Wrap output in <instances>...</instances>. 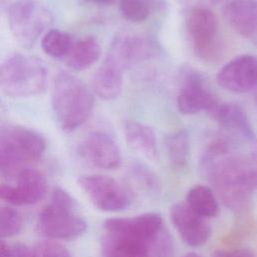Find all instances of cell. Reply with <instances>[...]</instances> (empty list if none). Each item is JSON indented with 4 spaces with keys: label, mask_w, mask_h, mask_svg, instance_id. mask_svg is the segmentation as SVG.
<instances>
[{
    "label": "cell",
    "mask_w": 257,
    "mask_h": 257,
    "mask_svg": "<svg viewBox=\"0 0 257 257\" xmlns=\"http://www.w3.org/2000/svg\"><path fill=\"white\" fill-rule=\"evenodd\" d=\"M101 248L105 257H148L150 254L149 241L105 231Z\"/></svg>",
    "instance_id": "18"
},
{
    "label": "cell",
    "mask_w": 257,
    "mask_h": 257,
    "mask_svg": "<svg viewBox=\"0 0 257 257\" xmlns=\"http://www.w3.org/2000/svg\"><path fill=\"white\" fill-rule=\"evenodd\" d=\"M23 219L16 210L0 204V238L11 237L20 232Z\"/></svg>",
    "instance_id": "26"
},
{
    "label": "cell",
    "mask_w": 257,
    "mask_h": 257,
    "mask_svg": "<svg viewBox=\"0 0 257 257\" xmlns=\"http://www.w3.org/2000/svg\"><path fill=\"white\" fill-rule=\"evenodd\" d=\"M29 257H71L68 250L55 242H41L30 248Z\"/></svg>",
    "instance_id": "29"
},
{
    "label": "cell",
    "mask_w": 257,
    "mask_h": 257,
    "mask_svg": "<svg viewBox=\"0 0 257 257\" xmlns=\"http://www.w3.org/2000/svg\"><path fill=\"white\" fill-rule=\"evenodd\" d=\"M183 257H201V256L198 255V254H196V253H194V252H190V253L185 254Z\"/></svg>",
    "instance_id": "36"
},
{
    "label": "cell",
    "mask_w": 257,
    "mask_h": 257,
    "mask_svg": "<svg viewBox=\"0 0 257 257\" xmlns=\"http://www.w3.org/2000/svg\"><path fill=\"white\" fill-rule=\"evenodd\" d=\"M72 43L71 36L59 29H49L41 39L43 51L52 57H65Z\"/></svg>",
    "instance_id": "24"
},
{
    "label": "cell",
    "mask_w": 257,
    "mask_h": 257,
    "mask_svg": "<svg viewBox=\"0 0 257 257\" xmlns=\"http://www.w3.org/2000/svg\"><path fill=\"white\" fill-rule=\"evenodd\" d=\"M29 252L30 248L26 247L25 245L18 244L10 248L8 257H29Z\"/></svg>",
    "instance_id": "32"
},
{
    "label": "cell",
    "mask_w": 257,
    "mask_h": 257,
    "mask_svg": "<svg viewBox=\"0 0 257 257\" xmlns=\"http://www.w3.org/2000/svg\"><path fill=\"white\" fill-rule=\"evenodd\" d=\"M152 54L150 41L138 34L118 35L112 41L104 61L112 64L122 72Z\"/></svg>",
    "instance_id": "12"
},
{
    "label": "cell",
    "mask_w": 257,
    "mask_h": 257,
    "mask_svg": "<svg viewBox=\"0 0 257 257\" xmlns=\"http://www.w3.org/2000/svg\"><path fill=\"white\" fill-rule=\"evenodd\" d=\"M185 23L196 54L202 59H214L220 48L215 13L206 7L195 6L186 12Z\"/></svg>",
    "instance_id": "6"
},
{
    "label": "cell",
    "mask_w": 257,
    "mask_h": 257,
    "mask_svg": "<svg viewBox=\"0 0 257 257\" xmlns=\"http://www.w3.org/2000/svg\"><path fill=\"white\" fill-rule=\"evenodd\" d=\"M105 232L150 241L162 228L161 214L151 212L128 218H109L103 223Z\"/></svg>",
    "instance_id": "15"
},
{
    "label": "cell",
    "mask_w": 257,
    "mask_h": 257,
    "mask_svg": "<svg viewBox=\"0 0 257 257\" xmlns=\"http://www.w3.org/2000/svg\"><path fill=\"white\" fill-rule=\"evenodd\" d=\"M52 22L51 12L37 0H16L8 11L11 33L24 47L33 46Z\"/></svg>",
    "instance_id": "5"
},
{
    "label": "cell",
    "mask_w": 257,
    "mask_h": 257,
    "mask_svg": "<svg viewBox=\"0 0 257 257\" xmlns=\"http://www.w3.org/2000/svg\"><path fill=\"white\" fill-rule=\"evenodd\" d=\"M92 88L95 94L103 99L116 98L122 89V71L103 61L93 74Z\"/></svg>",
    "instance_id": "21"
},
{
    "label": "cell",
    "mask_w": 257,
    "mask_h": 257,
    "mask_svg": "<svg viewBox=\"0 0 257 257\" xmlns=\"http://www.w3.org/2000/svg\"><path fill=\"white\" fill-rule=\"evenodd\" d=\"M186 203L204 218L216 217L219 213V204L215 194L205 185L192 187L186 196Z\"/></svg>",
    "instance_id": "22"
},
{
    "label": "cell",
    "mask_w": 257,
    "mask_h": 257,
    "mask_svg": "<svg viewBox=\"0 0 257 257\" xmlns=\"http://www.w3.org/2000/svg\"><path fill=\"white\" fill-rule=\"evenodd\" d=\"M77 183L90 202L100 211L119 212L131 204L128 192L115 179L104 175H83Z\"/></svg>",
    "instance_id": "7"
},
{
    "label": "cell",
    "mask_w": 257,
    "mask_h": 257,
    "mask_svg": "<svg viewBox=\"0 0 257 257\" xmlns=\"http://www.w3.org/2000/svg\"><path fill=\"white\" fill-rule=\"evenodd\" d=\"M224 14L231 27L257 47V0H232Z\"/></svg>",
    "instance_id": "16"
},
{
    "label": "cell",
    "mask_w": 257,
    "mask_h": 257,
    "mask_svg": "<svg viewBox=\"0 0 257 257\" xmlns=\"http://www.w3.org/2000/svg\"><path fill=\"white\" fill-rule=\"evenodd\" d=\"M130 176L139 189L145 191L149 196H157L161 192L159 177L146 165L135 163L130 168Z\"/></svg>",
    "instance_id": "25"
},
{
    "label": "cell",
    "mask_w": 257,
    "mask_h": 257,
    "mask_svg": "<svg viewBox=\"0 0 257 257\" xmlns=\"http://www.w3.org/2000/svg\"><path fill=\"white\" fill-rule=\"evenodd\" d=\"M0 143L20 168L40 159L46 149L45 140L39 133L19 124L1 125Z\"/></svg>",
    "instance_id": "8"
},
{
    "label": "cell",
    "mask_w": 257,
    "mask_h": 257,
    "mask_svg": "<svg viewBox=\"0 0 257 257\" xmlns=\"http://www.w3.org/2000/svg\"><path fill=\"white\" fill-rule=\"evenodd\" d=\"M79 155L91 165L103 169H116L121 162L116 143L106 134L93 132L87 135L78 147Z\"/></svg>",
    "instance_id": "13"
},
{
    "label": "cell",
    "mask_w": 257,
    "mask_h": 257,
    "mask_svg": "<svg viewBox=\"0 0 257 257\" xmlns=\"http://www.w3.org/2000/svg\"><path fill=\"white\" fill-rule=\"evenodd\" d=\"M212 115L231 136L247 141L254 139V132L247 113L239 104L232 102L218 104Z\"/></svg>",
    "instance_id": "17"
},
{
    "label": "cell",
    "mask_w": 257,
    "mask_h": 257,
    "mask_svg": "<svg viewBox=\"0 0 257 257\" xmlns=\"http://www.w3.org/2000/svg\"><path fill=\"white\" fill-rule=\"evenodd\" d=\"M47 187V180L40 171L23 168L17 173L14 185H0V200L16 206L31 205L45 196Z\"/></svg>",
    "instance_id": "9"
},
{
    "label": "cell",
    "mask_w": 257,
    "mask_h": 257,
    "mask_svg": "<svg viewBox=\"0 0 257 257\" xmlns=\"http://www.w3.org/2000/svg\"><path fill=\"white\" fill-rule=\"evenodd\" d=\"M122 16L132 22L144 21L150 12L148 0H119Z\"/></svg>",
    "instance_id": "27"
},
{
    "label": "cell",
    "mask_w": 257,
    "mask_h": 257,
    "mask_svg": "<svg viewBox=\"0 0 257 257\" xmlns=\"http://www.w3.org/2000/svg\"><path fill=\"white\" fill-rule=\"evenodd\" d=\"M10 248L0 238V257H8Z\"/></svg>",
    "instance_id": "33"
},
{
    "label": "cell",
    "mask_w": 257,
    "mask_h": 257,
    "mask_svg": "<svg viewBox=\"0 0 257 257\" xmlns=\"http://www.w3.org/2000/svg\"><path fill=\"white\" fill-rule=\"evenodd\" d=\"M22 170L8 155L2 144L0 143V171L6 175H12Z\"/></svg>",
    "instance_id": "30"
},
{
    "label": "cell",
    "mask_w": 257,
    "mask_h": 257,
    "mask_svg": "<svg viewBox=\"0 0 257 257\" xmlns=\"http://www.w3.org/2000/svg\"><path fill=\"white\" fill-rule=\"evenodd\" d=\"M165 150L169 163L174 169L186 168L190 157V141L188 134L179 131L169 135L165 140Z\"/></svg>",
    "instance_id": "23"
},
{
    "label": "cell",
    "mask_w": 257,
    "mask_h": 257,
    "mask_svg": "<svg viewBox=\"0 0 257 257\" xmlns=\"http://www.w3.org/2000/svg\"><path fill=\"white\" fill-rule=\"evenodd\" d=\"M252 158L254 162L257 164V142L254 144L253 149H252Z\"/></svg>",
    "instance_id": "35"
},
{
    "label": "cell",
    "mask_w": 257,
    "mask_h": 257,
    "mask_svg": "<svg viewBox=\"0 0 257 257\" xmlns=\"http://www.w3.org/2000/svg\"><path fill=\"white\" fill-rule=\"evenodd\" d=\"M86 2L97 4V5H110L114 2V0H85Z\"/></svg>",
    "instance_id": "34"
},
{
    "label": "cell",
    "mask_w": 257,
    "mask_h": 257,
    "mask_svg": "<svg viewBox=\"0 0 257 257\" xmlns=\"http://www.w3.org/2000/svg\"><path fill=\"white\" fill-rule=\"evenodd\" d=\"M200 173L215 188L224 205L234 212L249 209L257 188V170L240 157L227 152H204Z\"/></svg>",
    "instance_id": "1"
},
{
    "label": "cell",
    "mask_w": 257,
    "mask_h": 257,
    "mask_svg": "<svg viewBox=\"0 0 257 257\" xmlns=\"http://www.w3.org/2000/svg\"><path fill=\"white\" fill-rule=\"evenodd\" d=\"M100 53L101 48L97 39L93 36H85L72 43L65 56L66 64L73 70H84L98 60Z\"/></svg>",
    "instance_id": "20"
},
{
    "label": "cell",
    "mask_w": 257,
    "mask_h": 257,
    "mask_svg": "<svg viewBox=\"0 0 257 257\" xmlns=\"http://www.w3.org/2000/svg\"><path fill=\"white\" fill-rule=\"evenodd\" d=\"M39 232L51 239L72 240L81 236L87 228L86 221L78 214L75 200L61 188H56L50 202L38 219Z\"/></svg>",
    "instance_id": "4"
},
{
    "label": "cell",
    "mask_w": 257,
    "mask_h": 257,
    "mask_svg": "<svg viewBox=\"0 0 257 257\" xmlns=\"http://www.w3.org/2000/svg\"><path fill=\"white\" fill-rule=\"evenodd\" d=\"M170 217L174 227L187 245L200 247L209 240L211 236L210 225L186 202L174 204L171 207Z\"/></svg>",
    "instance_id": "10"
},
{
    "label": "cell",
    "mask_w": 257,
    "mask_h": 257,
    "mask_svg": "<svg viewBox=\"0 0 257 257\" xmlns=\"http://www.w3.org/2000/svg\"><path fill=\"white\" fill-rule=\"evenodd\" d=\"M124 136L131 148L150 160L158 159L157 139L154 130L135 120L124 122Z\"/></svg>",
    "instance_id": "19"
},
{
    "label": "cell",
    "mask_w": 257,
    "mask_h": 257,
    "mask_svg": "<svg viewBox=\"0 0 257 257\" xmlns=\"http://www.w3.org/2000/svg\"><path fill=\"white\" fill-rule=\"evenodd\" d=\"M212 257H256L254 252L249 248H239L234 250H217Z\"/></svg>",
    "instance_id": "31"
},
{
    "label": "cell",
    "mask_w": 257,
    "mask_h": 257,
    "mask_svg": "<svg viewBox=\"0 0 257 257\" xmlns=\"http://www.w3.org/2000/svg\"><path fill=\"white\" fill-rule=\"evenodd\" d=\"M184 84L177 98L180 112L184 114H195L202 110L213 113L218 106L214 95L204 86L201 76L196 72H187Z\"/></svg>",
    "instance_id": "14"
},
{
    "label": "cell",
    "mask_w": 257,
    "mask_h": 257,
    "mask_svg": "<svg viewBox=\"0 0 257 257\" xmlns=\"http://www.w3.org/2000/svg\"><path fill=\"white\" fill-rule=\"evenodd\" d=\"M48 70L41 59L17 54L0 65V90L10 97H29L47 86Z\"/></svg>",
    "instance_id": "3"
},
{
    "label": "cell",
    "mask_w": 257,
    "mask_h": 257,
    "mask_svg": "<svg viewBox=\"0 0 257 257\" xmlns=\"http://www.w3.org/2000/svg\"><path fill=\"white\" fill-rule=\"evenodd\" d=\"M150 252L153 251L156 257H172L174 255L173 239L168 230L163 228L149 241Z\"/></svg>",
    "instance_id": "28"
},
{
    "label": "cell",
    "mask_w": 257,
    "mask_h": 257,
    "mask_svg": "<svg viewBox=\"0 0 257 257\" xmlns=\"http://www.w3.org/2000/svg\"><path fill=\"white\" fill-rule=\"evenodd\" d=\"M51 103L54 116L63 131H73L91 115L94 98L90 90L72 74L59 72L52 85Z\"/></svg>",
    "instance_id": "2"
},
{
    "label": "cell",
    "mask_w": 257,
    "mask_h": 257,
    "mask_svg": "<svg viewBox=\"0 0 257 257\" xmlns=\"http://www.w3.org/2000/svg\"><path fill=\"white\" fill-rule=\"evenodd\" d=\"M218 84L226 90L245 92L257 86V57L244 54L226 63L217 74Z\"/></svg>",
    "instance_id": "11"
}]
</instances>
